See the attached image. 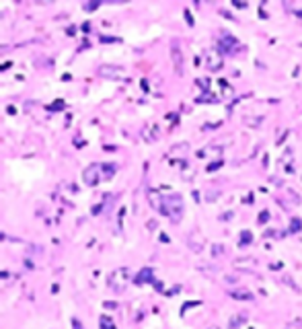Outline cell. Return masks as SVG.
<instances>
[{
    "label": "cell",
    "mask_w": 302,
    "mask_h": 329,
    "mask_svg": "<svg viewBox=\"0 0 302 329\" xmlns=\"http://www.w3.org/2000/svg\"><path fill=\"white\" fill-rule=\"evenodd\" d=\"M82 179H85L87 185H97L101 181V175H99V164H91V167L85 169L82 173Z\"/></svg>",
    "instance_id": "cell-3"
},
{
    "label": "cell",
    "mask_w": 302,
    "mask_h": 329,
    "mask_svg": "<svg viewBox=\"0 0 302 329\" xmlns=\"http://www.w3.org/2000/svg\"><path fill=\"white\" fill-rule=\"evenodd\" d=\"M247 123H249V126H259V123L263 121V117H257V119H245Z\"/></svg>",
    "instance_id": "cell-7"
},
{
    "label": "cell",
    "mask_w": 302,
    "mask_h": 329,
    "mask_svg": "<svg viewBox=\"0 0 302 329\" xmlns=\"http://www.w3.org/2000/svg\"><path fill=\"white\" fill-rule=\"evenodd\" d=\"M164 206H167V212L171 214V218L177 222L181 218L183 214V200L181 196H169V198H164Z\"/></svg>",
    "instance_id": "cell-2"
},
{
    "label": "cell",
    "mask_w": 302,
    "mask_h": 329,
    "mask_svg": "<svg viewBox=\"0 0 302 329\" xmlns=\"http://www.w3.org/2000/svg\"><path fill=\"white\" fill-rule=\"evenodd\" d=\"M128 282H130V270H126V268H119L109 276V286L117 292H121L128 286Z\"/></svg>",
    "instance_id": "cell-1"
},
{
    "label": "cell",
    "mask_w": 302,
    "mask_h": 329,
    "mask_svg": "<svg viewBox=\"0 0 302 329\" xmlns=\"http://www.w3.org/2000/svg\"><path fill=\"white\" fill-rule=\"evenodd\" d=\"M300 241H302V232H300Z\"/></svg>",
    "instance_id": "cell-9"
},
{
    "label": "cell",
    "mask_w": 302,
    "mask_h": 329,
    "mask_svg": "<svg viewBox=\"0 0 302 329\" xmlns=\"http://www.w3.org/2000/svg\"><path fill=\"white\" fill-rule=\"evenodd\" d=\"M99 74L105 78H121V76H126V70L121 66H101Z\"/></svg>",
    "instance_id": "cell-4"
},
{
    "label": "cell",
    "mask_w": 302,
    "mask_h": 329,
    "mask_svg": "<svg viewBox=\"0 0 302 329\" xmlns=\"http://www.w3.org/2000/svg\"><path fill=\"white\" fill-rule=\"evenodd\" d=\"M243 321H245V317H239V319H232V321H230V325H232V327H237V325H239V323H243Z\"/></svg>",
    "instance_id": "cell-8"
},
{
    "label": "cell",
    "mask_w": 302,
    "mask_h": 329,
    "mask_svg": "<svg viewBox=\"0 0 302 329\" xmlns=\"http://www.w3.org/2000/svg\"><path fill=\"white\" fill-rule=\"evenodd\" d=\"M171 56H173V64H175V68H177V72H181V66H183L181 50H179V48H173V50H171Z\"/></svg>",
    "instance_id": "cell-5"
},
{
    "label": "cell",
    "mask_w": 302,
    "mask_h": 329,
    "mask_svg": "<svg viewBox=\"0 0 302 329\" xmlns=\"http://www.w3.org/2000/svg\"><path fill=\"white\" fill-rule=\"evenodd\" d=\"M220 58H218V54L216 52H208V66L210 68H214V70H216V68H220Z\"/></svg>",
    "instance_id": "cell-6"
}]
</instances>
